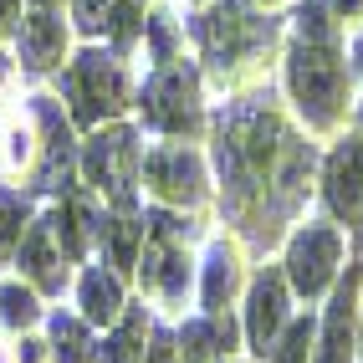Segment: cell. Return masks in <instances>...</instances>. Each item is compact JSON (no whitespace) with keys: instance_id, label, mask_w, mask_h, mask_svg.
<instances>
[{"instance_id":"3","label":"cell","mask_w":363,"mask_h":363,"mask_svg":"<svg viewBox=\"0 0 363 363\" xmlns=\"http://www.w3.org/2000/svg\"><path fill=\"white\" fill-rule=\"evenodd\" d=\"M195 31L205 41L210 62L215 67H230V62L251 57V52H261V46L272 41V21H261L246 0H220V6H215Z\"/></svg>"},{"instance_id":"9","label":"cell","mask_w":363,"mask_h":363,"mask_svg":"<svg viewBox=\"0 0 363 363\" xmlns=\"http://www.w3.org/2000/svg\"><path fill=\"white\" fill-rule=\"evenodd\" d=\"M149 184L174 205H195L205 195V169L189 149H159L149 154Z\"/></svg>"},{"instance_id":"1","label":"cell","mask_w":363,"mask_h":363,"mask_svg":"<svg viewBox=\"0 0 363 363\" xmlns=\"http://www.w3.org/2000/svg\"><path fill=\"white\" fill-rule=\"evenodd\" d=\"M225 174V205L256 240H272L277 220L297 210L307 189L312 149L281 128V118L261 103H235L220 118V143H215Z\"/></svg>"},{"instance_id":"8","label":"cell","mask_w":363,"mask_h":363,"mask_svg":"<svg viewBox=\"0 0 363 363\" xmlns=\"http://www.w3.org/2000/svg\"><path fill=\"white\" fill-rule=\"evenodd\" d=\"M337 251H343V240H337V230L328 225H307L297 240H292V281H297V292L302 297H318L328 277H333V266H337Z\"/></svg>"},{"instance_id":"30","label":"cell","mask_w":363,"mask_h":363,"mask_svg":"<svg viewBox=\"0 0 363 363\" xmlns=\"http://www.w3.org/2000/svg\"><path fill=\"white\" fill-rule=\"evenodd\" d=\"M149 363H179L174 343H169V337H159V343H154V353H149Z\"/></svg>"},{"instance_id":"27","label":"cell","mask_w":363,"mask_h":363,"mask_svg":"<svg viewBox=\"0 0 363 363\" xmlns=\"http://www.w3.org/2000/svg\"><path fill=\"white\" fill-rule=\"evenodd\" d=\"M307 348H312V328L307 323H292V333H286V343L277 348L272 363H307Z\"/></svg>"},{"instance_id":"17","label":"cell","mask_w":363,"mask_h":363,"mask_svg":"<svg viewBox=\"0 0 363 363\" xmlns=\"http://www.w3.org/2000/svg\"><path fill=\"white\" fill-rule=\"evenodd\" d=\"M21 266L46 286V292H57L62 286V272H57V251H52V230L46 225H31V235L21 240Z\"/></svg>"},{"instance_id":"33","label":"cell","mask_w":363,"mask_h":363,"mask_svg":"<svg viewBox=\"0 0 363 363\" xmlns=\"http://www.w3.org/2000/svg\"><path fill=\"white\" fill-rule=\"evenodd\" d=\"M358 6H363V0H337V11H343V16H348V11H358Z\"/></svg>"},{"instance_id":"22","label":"cell","mask_w":363,"mask_h":363,"mask_svg":"<svg viewBox=\"0 0 363 363\" xmlns=\"http://www.w3.org/2000/svg\"><path fill=\"white\" fill-rule=\"evenodd\" d=\"M52 337H57V363H92V343H87L82 323L57 318L52 323Z\"/></svg>"},{"instance_id":"34","label":"cell","mask_w":363,"mask_h":363,"mask_svg":"<svg viewBox=\"0 0 363 363\" xmlns=\"http://www.w3.org/2000/svg\"><path fill=\"white\" fill-rule=\"evenodd\" d=\"M353 67H363V36H358V46H353Z\"/></svg>"},{"instance_id":"15","label":"cell","mask_w":363,"mask_h":363,"mask_svg":"<svg viewBox=\"0 0 363 363\" xmlns=\"http://www.w3.org/2000/svg\"><path fill=\"white\" fill-rule=\"evenodd\" d=\"M52 225H57V240H62V251H67V256H82V251H87V240L103 230V220L92 215V205H87L82 195H72Z\"/></svg>"},{"instance_id":"35","label":"cell","mask_w":363,"mask_h":363,"mask_svg":"<svg viewBox=\"0 0 363 363\" xmlns=\"http://www.w3.org/2000/svg\"><path fill=\"white\" fill-rule=\"evenodd\" d=\"M0 82H6V57H0Z\"/></svg>"},{"instance_id":"36","label":"cell","mask_w":363,"mask_h":363,"mask_svg":"<svg viewBox=\"0 0 363 363\" xmlns=\"http://www.w3.org/2000/svg\"><path fill=\"white\" fill-rule=\"evenodd\" d=\"M41 6H52V0H41Z\"/></svg>"},{"instance_id":"5","label":"cell","mask_w":363,"mask_h":363,"mask_svg":"<svg viewBox=\"0 0 363 363\" xmlns=\"http://www.w3.org/2000/svg\"><path fill=\"white\" fill-rule=\"evenodd\" d=\"M143 118L159 133H195L200 128V82L184 62H169L159 77L143 87Z\"/></svg>"},{"instance_id":"14","label":"cell","mask_w":363,"mask_h":363,"mask_svg":"<svg viewBox=\"0 0 363 363\" xmlns=\"http://www.w3.org/2000/svg\"><path fill=\"white\" fill-rule=\"evenodd\" d=\"M353 297H358V272L337 286L333 312H328V337H323V358L318 363H348V323H353Z\"/></svg>"},{"instance_id":"29","label":"cell","mask_w":363,"mask_h":363,"mask_svg":"<svg viewBox=\"0 0 363 363\" xmlns=\"http://www.w3.org/2000/svg\"><path fill=\"white\" fill-rule=\"evenodd\" d=\"M149 36H154V57L169 62V52H174V31H169V16H154L149 21Z\"/></svg>"},{"instance_id":"16","label":"cell","mask_w":363,"mask_h":363,"mask_svg":"<svg viewBox=\"0 0 363 363\" xmlns=\"http://www.w3.org/2000/svg\"><path fill=\"white\" fill-rule=\"evenodd\" d=\"M230 337H235L230 318L210 312L205 323H189V328H184V348H179V358H184V363H205L215 348H230Z\"/></svg>"},{"instance_id":"7","label":"cell","mask_w":363,"mask_h":363,"mask_svg":"<svg viewBox=\"0 0 363 363\" xmlns=\"http://www.w3.org/2000/svg\"><path fill=\"white\" fill-rule=\"evenodd\" d=\"M184 225L169 215H149V251H143V286L159 292L164 302H179L189 286V261L179 251Z\"/></svg>"},{"instance_id":"6","label":"cell","mask_w":363,"mask_h":363,"mask_svg":"<svg viewBox=\"0 0 363 363\" xmlns=\"http://www.w3.org/2000/svg\"><path fill=\"white\" fill-rule=\"evenodd\" d=\"M82 169H87V179L98 184V189H108V195H113V205H118V210H133L138 143H133V133H128V128H113V133H98V138H92V143H87Z\"/></svg>"},{"instance_id":"31","label":"cell","mask_w":363,"mask_h":363,"mask_svg":"<svg viewBox=\"0 0 363 363\" xmlns=\"http://www.w3.org/2000/svg\"><path fill=\"white\" fill-rule=\"evenodd\" d=\"M21 11V0H0V31H11V21Z\"/></svg>"},{"instance_id":"21","label":"cell","mask_w":363,"mask_h":363,"mask_svg":"<svg viewBox=\"0 0 363 363\" xmlns=\"http://www.w3.org/2000/svg\"><path fill=\"white\" fill-rule=\"evenodd\" d=\"M98 235H108V251H113V266H118V272H123V266H133L138 240H143V225H138V220H108Z\"/></svg>"},{"instance_id":"11","label":"cell","mask_w":363,"mask_h":363,"mask_svg":"<svg viewBox=\"0 0 363 363\" xmlns=\"http://www.w3.org/2000/svg\"><path fill=\"white\" fill-rule=\"evenodd\" d=\"M281 318H286V286H281L277 272H266V277H256V286H251V318H246L256 353H272Z\"/></svg>"},{"instance_id":"28","label":"cell","mask_w":363,"mask_h":363,"mask_svg":"<svg viewBox=\"0 0 363 363\" xmlns=\"http://www.w3.org/2000/svg\"><path fill=\"white\" fill-rule=\"evenodd\" d=\"M108 6H113V0H77V26L82 31H98L108 21Z\"/></svg>"},{"instance_id":"4","label":"cell","mask_w":363,"mask_h":363,"mask_svg":"<svg viewBox=\"0 0 363 363\" xmlns=\"http://www.w3.org/2000/svg\"><path fill=\"white\" fill-rule=\"evenodd\" d=\"M67 98H72V113H77V123H98L103 113L123 108L128 98V82H123V67L103 52H82L67 72Z\"/></svg>"},{"instance_id":"20","label":"cell","mask_w":363,"mask_h":363,"mask_svg":"<svg viewBox=\"0 0 363 363\" xmlns=\"http://www.w3.org/2000/svg\"><path fill=\"white\" fill-rule=\"evenodd\" d=\"M138 343H143V312H128L123 328L103 343V363H138Z\"/></svg>"},{"instance_id":"2","label":"cell","mask_w":363,"mask_h":363,"mask_svg":"<svg viewBox=\"0 0 363 363\" xmlns=\"http://www.w3.org/2000/svg\"><path fill=\"white\" fill-rule=\"evenodd\" d=\"M292 92L307 113V123L328 128L337 118V103H343V67H337L333 46H318V41H302L292 52Z\"/></svg>"},{"instance_id":"19","label":"cell","mask_w":363,"mask_h":363,"mask_svg":"<svg viewBox=\"0 0 363 363\" xmlns=\"http://www.w3.org/2000/svg\"><path fill=\"white\" fill-rule=\"evenodd\" d=\"M230 286H235V256L225 246H215L210 251V266H205V307L220 312L225 297H230Z\"/></svg>"},{"instance_id":"13","label":"cell","mask_w":363,"mask_h":363,"mask_svg":"<svg viewBox=\"0 0 363 363\" xmlns=\"http://www.w3.org/2000/svg\"><path fill=\"white\" fill-rule=\"evenodd\" d=\"M62 21L57 16H46V11H36L26 26H21V57H26V67L31 72H46L52 62H62Z\"/></svg>"},{"instance_id":"23","label":"cell","mask_w":363,"mask_h":363,"mask_svg":"<svg viewBox=\"0 0 363 363\" xmlns=\"http://www.w3.org/2000/svg\"><path fill=\"white\" fill-rule=\"evenodd\" d=\"M297 31H302V41L333 46V6L328 0H307V6L297 11Z\"/></svg>"},{"instance_id":"25","label":"cell","mask_w":363,"mask_h":363,"mask_svg":"<svg viewBox=\"0 0 363 363\" xmlns=\"http://www.w3.org/2000/svg\"><path fill=\"white\" fill-rule=\"evenodd\" d=\"M21 220H26V205L11 189H0V261L11 256V246H21Z\"/></svg>"},{"instance_id":"18","label":"cell","mask_w":363,"mask_h":363,"mask_svg":"<svg viewBox=\"0 0 363 363\" xmlns=\"http://www.w3.org/2000/svg\"><path fill=\"white\" fill-rule=\"evenodd\" d=\"M118 307H123V297H118V281L108 272H87L82 277V312L92 323H108L118 318Z\"/></svg>"},{"instance_id":"32","label":"cell","mask_w":363,"mask_h":363,"mask_svg":"<svg viewBox=\"0 0 363 363\" xmlns=\"http://www.w3.org/2000/svg\"><path fill=\"white\" fill-rule=\"evenodd\" d=\"M21 363H41V343H26V353H21Z\"/></svg>"},{"instance_id":"26","label":"cell","mask_w":363,"mask_h":363,"mask_svg":"<svg viewBox=\"0 0 363 363\" xmlns=\"http://www.w3.org/2000/svg\"><path fill=\"white\" fill-rule=\"evenodd\" d=\"M0 318H6L11 328L36 323V297L26 292V286H0Z\"/></svg>"},{"instance_id":"12","label":"cell","mask_w":363,"mask_h":363,"mask_svg":"<svg viewBox=\"0 0 363 363\" xmlns=\"http://www.w3.org/2000/svg\"><path fill=\"white\" fill-rule=\"evenodd\" d=\"M36 118L46 133V159L36 169V189H62L67 184V164H72V138H67V118L57 113L52 98H36Z\"/></svg>"},{"instance_id":"10","label":"cell","mask_w":363,"mask_h":363,"mask_svg":"<svg viewBox=\"0 0 363 363\" xmlns=\"http://www.w3.org/2000/svg\"><path fill=\"white\" fill-rule=\"evenodd\" d=\"M328 205L343 220H363V143L348 138L328 159Z\"/></svg>"},{"instance_id":"24","label":"cell","mask_w":363,"mask_h":363,"mask_svg":"<svg viewBox=\"0 0 363 363\" xmlns=\"http://www.w3.org/2000/svg\"><path fill=\"white\" fill-rule=\"evenodd\" d=\"M138 11H143V0H113L108 6V36L118 41V46H133V36H138Z\"/></svg>"}]
</instances>
